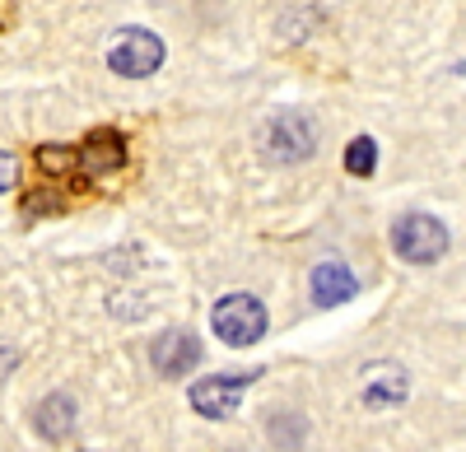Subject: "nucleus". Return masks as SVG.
I'll return each instance as SVG.
<instances>
[{
    "mask_svg": "<svg viewBox=\"0 0 466 452\" xmlns=\"http://www.w3.org/2000/svg\"><path fill=\"white\" fill-rule=\"evenodd\" d=\"M149 359H154V368H159V373L177 378V373H191V368L201 364V341H197V336H187V331H164L159 341H154Z\"/></svg>",
    "mask_w": 466,
    "mask_h": 452,
    "instance_id": "nucleus-6",
    "label": "nucleus"
},
{
    "mask_svg": "<svg viewBox=\"0 0 466 452\" xmlns=\"http://www.w3.org/2000/svg\"><path fill=\"white\" fill-rule=\"evenodd\" d=\"M406 397V373L401 368H369V383H364V406H397Z\"/></svg>",
    "mask_w": 466,
    "mask_h": 452,
    "instance_id": "nucleus-10",
    "label": "nucleus"
},
{
    "mask_svg": "<svg viewBox=\"0 0 466 452\" xmlns=\"http://www.w3.org/2000/svg\"><path fill=\"white\" fill-rule=\"evenodd\" d=\"M75 159H80V168L89 177H103V173H116L127 164V140L116 131H94L80 149H75Z\"/></svg>",
    "mask_w": 466,
    "mask_h": 452,
    "instance_id": "nucleus-8",
    "label": "nucleus"
},
{
    "mask_svg": "<svg viewBox=\"0 0 466 452\" xmlns=\"http://www.w3.org/2000/svg\"><path fill=\"white\" fill-rule=\"evenodd\" d=\"M261 378V368H238V373H215V378H201L191 383V410H201L206 420H228L238 410L243 392Z\"/></svg>",
    "mask_w": 466,
    "mask_h": 452,
    "instance_id": "nucleus-4",
    "label": "nucleus"
},
{
    "mask_svg": "<svg viewBox=\"0 0 466 452\" xmlns=\"http://www.w3.org/2000/svg\"><path fill=\"white\" fill-rule=\"evenodd\" d=\"M392 252L410 266H434V261L448 252V224L434 215H401L392 224Z\"/></svg>",
    "mask_w": 466,
    "mask_h": 452,
    "instance_id": "nucleus-2",
    "label": "nucleus"
},
{
    "mask_svg": "<svg viewBox=\"0 0 466 452\" xmlns=\"http://www.w3.org/2000/svg\"><path fill=\"white\" fill-rule=\"evenodd\" d=\"M33 425H37V434H43L47 443H66L75 434V401L66 392L43 397V401H37V410H33Z\"/></svg>",
    "mask_w": 466,
    "mask_h": 452,
    "instance_id": "nucleus-9",
    "label": "nucleus"
},
{
    "mask_svg": "<svg viewBox=\"0 0 466 452\" xmlns=\"http://www.w3.org/2000/svg\"><path fill=\"white\" fill-rule=\"evenodd\" d=\"M15 182H19V159H15V155H5V149H0V196H5Z\"/></svg>",
    "mask_w": 466,
    "mask_h": 452,
    "instance_id": "nucleus-14",
    "label": "nucleus"
},
{
    "mask_svg": "<svg viewBox=\"0 0 466 452\" xmlns=\"http://www.w3.org/2000/svg\"><path fill=\"white\" fill-rule=\"evenodd\" d=\"M19 364V346H5V341H0V383H5V373Z\"/></svg>",
    "mask_w": 466,
    "mask_h": 452,
    "instance_id": "nucleus-15",
    "label": "nucleus"
},
{
    "mask_svg": "<svg viewBox=\"0 0 466 452\" xmlns=\"http://www.w3.org/2000/svg\"><path fill=\"white\" fill-rule=\"evenodd\" d=\"M37 168L43 173H80V159H75V149H66V145H43L37 149Z\"/></svg>",
    "mask_w": 466,
    "mask_h": 452,
    "instance_id": "nucleus-12",
    "label": "nucleus"
},
{
    "mask_svg": "<svg viewBox=\"0 0 466 452\" xmlns=\"http://www.w3.org/2000/svg\"><path fill=\"white\" fill-rule=\"evenodd\" d=\"M266 304L257 294H224L219 304L210 308V326H215V336L224 346H233V350H243V346H252V341H261L266 336Z\"/></svg>",
    "mask_w": 466,
    "mask_h": 452,
    "instance_id": "nucleus-1",
    "label": "nucleus"
},
{
    "mask_svg": "<svg viewBox=\"0 0 466 452\" xmlns=\"http://www.w3.org/2000/svg\"><path fill=\"white\" fill-rule=\"evenodd\" d=\"M107 65L122 80H145L164 65V37H154L149 28H122L107 43Z\"/></svg>",
    "mask_w": 466,
    "mask_h": 452,
    "instance_id": "nucleus-3",
    "label": "nucleus"
},
{
    "mask_svg": "<svg viewBox=\"0 0 466 452\" xmlns=\"http://www.w3.org/2000/svg\"><path fill=\"white\" fill-rule=\"evenodd\" d=\"M373 168H378V145H373L369 136L350 140V149H345V173H350V177H369Z\"/></svg>",
    "mask_w": 466,
    "mask_h": 452,
    "instance_id": "nucleus-11",
    "label": "nucleus"
},
{
    "mask_svg": "<svg viewBox=\"0 0 466 452\" xmlns=\"http://www.w3.org/2000/svg\"><path fill=\"white\" fill-rule=\"evenodd\" d=\"M308 285H313V298L322 308H340V304H350V298L360 294V280H355V271H350L345 261H318Z\"/></svg>",
    "mask_w": 466,
    "mask_h": 452,
    "instance_id": "nucleus-7",
    "label": "nucleus"
},
{
    "mask_svg": "<svg viewBox=\"0 0 466 452\" xmlns=\"http://www.w3.org/2000/svg\"><path fill=\"white\" fill-rule=\"evenodd\" d=\"M61 206H66V201H61V196H52V192H37V196H33V201H24V219H28V224H33V219H37V215H47V210H61Z\"/></svg>",
    "mask_w": 466,
    "mask_h": 452,
    "instance_id": "nucleus-13",
    "label": "nucleus"
},
{
    "mask_svg": "<svg viewBox=\"0 0 466 452\" xmlns=\"http://www.w3.org/2000/svg\"><path fill=\"white\" fill-rule=\"evenodd\" d=\"M266 149H270V159H280V164L308 159V155L318 149V126H313V117H303V112H280V117L266 126Z\"/></svg>",
    "mask_w": 466,
    "mask_h": 452,
    "instance_id": "nucleus-5",
    "label": "nucleus"
}]
</instances>
